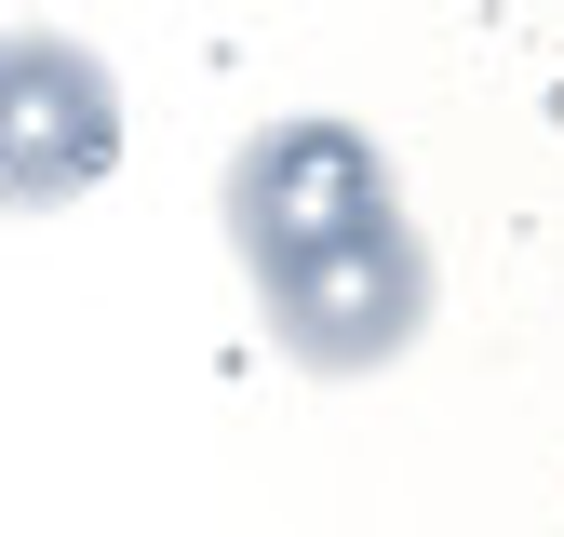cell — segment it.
<instances>
[{"label": "cell", "instance_id": "cell-1", "mask_svg": "<svg viewBox=\"0 0 564 537\" xmlns=\"http://www.w3.org/2000/svg\"><path fill=\"white\" fill-rule=\"evenodd\" d=\"M229 242L256 255L282 350L323 376H364L416 336V242L390 216V175L349 121H282L229 175Z\"/></svg>", "mask_w": 564, "mask_h": 537}, {"label": "cell", "instance_id": "cell-2", "mask_svg": "<svg viewBox=\"0 0 564 537\" xmlns=\"http://www.w3.org/2000/svg\"><path fill=\"white\" fill-rule=\"evenodd\" d=\"M14 175L28 188H82L95 175V149H108V95H95V67L67 54V41H41V54H14Z\"/></svg>", "mask_w": 564, "mask_h": 537}]
</instances>
